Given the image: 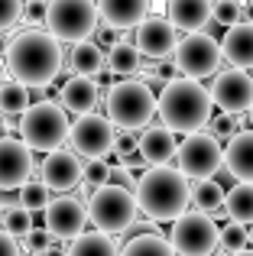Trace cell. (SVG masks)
I'll return each instance as SVG.
<instances>
[{"label":"cell","mask_w":253,"mask_h":256,"mask_svg":"<svg viewBox=\"0 0 253 256\" xmlns=\"http://www.w3.org/2000/svg\"><path fill=\"white\" fill-rule=\"evenodd\" d=\"M166 20L172 23V30H182L185 36L202 32L211 23V4L208 0H172L166 6Z\"/></svg>","instance_id":"cell-20"},{"label":"cell","mask_w":253,"mask_h":256,"mask_svg":"<svg viewBox=\"0 0 253 256\" xmlns=\"http://www.w3.org/2000/svg\"><path fill=\"white\" fill-rule=\"evenodd\" d=\"M20 13H23L20 0H0V32L10 30L13 23H20Z\"/></svg>","instance_id":"cell-39"},{"label":"cell","mask_w":253,"mask_h":256,"mask_svg":"<svg viewBox=\"0 0 253 256\" xmlns=\"http://www.w3.org/2000/svg\"><path fill=\"white\" fill-rule=\"evenodd\" d=\"M108 178H110V162H108V159L82 162V192H84V198H91L98 188H104Z\"/></svg>","instance_id":"cell-31"},{"label":"cell","mask_w":253,"mask_h":256,"mask_svg":"<svg viewBox=\"0 0 253 256\" xmlns=\"http://www.w3.org/2000/svg\"><path fill=\"white\" fill-rule=\"evenodd\" d=\"M130 152H136V133H117L114 136V156L124 159Z\"/></svg>","instance_id":"cell-40"},{"label":"cell","mask_w":253,"mask_h":256,"mask_svg":"<svg viewBox=\"0 0 253 256\" xmlns=\"http://www.w3.org/2000/svg\"><path fill=\"white\" fill-rule=\"evenodd\" d=\"M46 227L52 240H75L84 234V224H88V211H84V201L75 198V194H58V198L49 201L46 208Z\"/></svg>","instance_id":"cell-13"},{"label":"cell","mask_w":253,"mask_h":256,"mask_svg":"<svg viewBox=\"0 0 253 256\" xmlns=\"http://www.w3.org/2000/svg\"><path fill=\"white\" fill-rule=\"evenodd\" d=\"M32 104L30 88L16 84V82H4L0 84V117H23Z\"/></svg>","instance_id":"cell-27"},{"label":"cell","mask_w":253,"mask_h":256,"mask_svg":"<svg viewBox=\"0 0 253 256\" xmlns=\"http://www.w3.org/2000/svg\"><path fill=\"white\" fill-rule=\"evenodd\" d=\"M6 82V68H4V65H0V84H4Z\"/></svg>","instance_id":"cell-46"},{"label":"cell","mask_w":253,"mask_h":256,"mask_svg":"<svg viewBox=\"0 0 253 256\" xmlns=\"http://www.w3.org/2000/svg\"><path fill=\"white\" fill-rule=\"evenodd\" d=\"M49 246H52V237L42 230V227H32V230L23 237V246H20V253L26 250L30 256H42L46 250H49Z\"/></svg>","instance_id":"cell-35"},{"label":"cell","mask_w":253,"mask_h":256,"mask_svg":"<svg viewBox=\"0 0 253 256\" xmlns=\"http://www.w3.org/2000/svg\"><path fill=\"white\" fill-rule=\"evenodd\" d=\"M211 98L208 88L202 82H188V78H176V82L162 84V94L156 98V114L166 130L176 136V133H202V126H208L211 120Z\"/></svg>","instance_id":"cell-3"},{"label":"cell","mask_w":253,"mask_h":256,"mask_svg":"<svg viewBox=\"0 0 253 256\" xmlns=\"http://www.w3.org/2000/svg\"><path fill=\"white\" fill-rule=\"evenodd\" d=\"M221 58H228V62L234 65V72H250L253 68V23H237L224 32Z\"/></svg>","instance_id":"cell-21"},{"label":"cell","mask_w":253,"mask_h":256,"mask_svg":"<svg viewBox=\"0 0 253 256\" xmlns=\"http://www.w3.org/2000/svg\"><path fill=\"white\" fill-rule=\"evenodd\" d=\"M46 6L42 0H30V4H23V13H20V20H23L30 30H36V26H46Z\"/></svg>","instance_id":"cell-37"},{"label":"cell","mask_w":253,"mask_h":256,"mask_svg":"<svg viewBox=\"0 0 253 256\" xmlns=\"http://www.w3.org/2000/svg\"><path fill=\"white\" fill-rule=\"evenodd\" d=\"M211 126V136L221 143V140H234L237 136V126H234V117H228V114H218V117L208 120Z\"/></svg>","instance_id":"cell-36"},{"label":"cell","mask_w":253,"mask_h":256,"mask_svg":"<svg viewBox=\"0 0 253 256\" xmlns=\"http://www.w3.org/2000/svg\"><path fill=\"white\" fill-rule=\"evenodd\" d=\"M247 240H250V250H253V227L247 230Z\"/></svg>","instance_id":"cell-47"},{"label":"cell","mask_w":253,"mask_h":256,"mask_svg":"<svg viewBox=\"0 0 253 256\" xmlns=\"http://www.w3.org/2000/svg\"><path fill=\"white\" fill-rule=\"evenodd\" d=\"M0 256H20V244L0 230Z\"/></svg>","instance_id":"cell-42"},{"label":"cell","mask_w":253,"mask_h":256,"mask_svg":"<svg viewBox=\"0 0 253 256\" xmlns=\"http://www.w3.org/2000/svg\"><path fill=\"white\" fill-rule=\"evenodd\" d=\"M108 185H117V188H126V192H133V172H126L124 166H110V178H108Z\"/></svg>","instance_id":"cell-41"},{"label":"cell","mask_w":253,"mask_h":256,"mask_svg":"<svg viewBox=\"0 0 253 256\" xmlns=\"http://www.w3.org/2000/svg\"><path fill=\"white\" fill-rule=\"evenodd\" d=\"M208 98H211V107H218L228 117L247 114L253 107V78L247 72H234V68L218 72L208 88Z\"/></svg>","instance_id":"cell-12"},{"label":"cell","mask_w":253,"mask_h":256,"mask_svg":"<svg viewBox=\"0 0 253 256\" xmlns=\"http://www.w3.org/2000/svg\"><path fill=\"white\" fill-rule=\"evenodd\" d=\"M104 68H108L110 75H120L126 82L130 75H140V72H143V58L133 49V42H117L114 49L104 56Z\"/></svg>","instance_id":"cell-26"},{"label":"cell","mask_w":253,"mask_h":256,"mask_svg":"<svg viewBox=\"0 0 253 256\" xmlns=\"http://www.w3.org/2000/svg\"><path fill=\"white\" fill-rule=\"evenodd\" d=\"M104 107H108V120L117 133H136L146 130L150 120L156 117V94L140 78H126V82H114L108 88Z\"/></svg>","instance_id":"cell-4"},{"label":"cell","mask_w":253,"mask_h":256,"mask_svg":"<svg viewBox=\"0 0 253 256\" xmlns=\"http://www.w3.org/2000/svg\"><path fill=\"white\" fill-rule=\"evenodd\" d=\"M91 42H94L98 49H101L104 56H108V52L114 49L117 42H124V39H120V32H117V30H110V26H98V30H94V36H91Z\"/></svg>","instance_id":"cell-38"},{"label":"cell","mask_w":253,"mask_h":256,"mask_svg":"<svg viewBox=\"0 0 253 256\" xmlns=\"http://www.w3.org/2000/svg\"><path fill=\"white\" fill-rule=\"evenodd\" d=\"M120 256H176L166 237H130L120 246Z\"/></svg>","instance_id":"cell-30"},{"label":"cell","mask_w":253,"mask_h":256,"mask_svg":"<svg viewBox=\"0 0 253 256\" xmlns=\"http://www.w3.org/2000/svg\"><path fill=\"white\" fill-rule=\"evenodd\" d=\"M49 201H52V192L42 185L39 178H30L23 188L16 192V204L23 208V211H30V214H36V211H46L49 208Z\"/></svg>","instance_id":"cell-29"},{"label":"cell","mask_w":253,"mask_h":256,"mask_svg":"<svg viewBox=\"0 0 253 256\" xmlns=\"http://www.w3.org/2000/svg\"><path fill=\"white\" fill-rule=\"evenodd\" d=\"M176 162H178V175L185 182H211L218 172L224 169V146L218 143L211 133H192L178 143L176 150Z\"/></svg>","instance_id":"cell-8"},{"label":"cell","mask_w":253,"mask_h":256,"mask_svg":"<svg viewBox=\"0 0 253 256\" xmlns=\"http://www.w3.org/2000/svg\"><path fill=\"white\" fill-rule=\"evenodd\" d=\"M224 169L237 182L253 185V130H244L234 140H228V146H224Z\"/></svg>","instance_id":"cell-22"},{"label":"cell","mask_w":253,"mask_h":256,"mask_svg":"<svg viewBox=\"0 0 253 256\" xmlns=\"http://www.w3.org/2000/svg\"><path fill=\"white\" fill-rule=\"evenodd\" d=\"M114 136L117 130L110 126V120L104 114H84L75 124L68 126V143L72 152L78 159L84 156V162H94V159H108L114 152Z\"/></svg>","instance_id":"cell-11"},{"label":"cell","mask_w":253,"mask_h":256,"mask_svg":"<svg viewBox=\"0 0 253 256\" xmlns=\"http://www.w3.org/2000/svg\"><path fill=\"white\" fill-rule=\"evenodd\" d=\"M6 42H10V39H6L4 32H0V56H4V52H6Z\"/></svg>","instance_id":"cell-44"},{"label":"cell","mask_w":253,"mask_h":256,"mask_svg":"<svg viewBox=\"0 0 253 256\" xmlns=\"http://www.w3.org/2000/svg\"><path fill=\"white\" fill-rule=\"evenodd\" d=\"M68 114L56 104V100H39L30 104V110L20 117V143L30 152H58L68 143Z\"/></svg>","instance_id":"cell-5"},{"label":"cell","mask_w":253,"mask_h":256,"mask_svg":"<svg viewBox=\"0 0 253 256\" xmlns=\"http://www.w3.org/2000/svg\"><path fill=\"white\" fill-rule=\"evenodd\" d=\"M192 201H195L198 214H221L224 211V188L218 182H195L192 188Z\"/></svg>","instance_id":"cell-28"},{"label":"cell","mask_w":253,"mask_h":256,"mask_svg":"<svg viewBox=\"0 0 253 256\" xmlns=\"http://www.w3.org/2000/svg\"><path fill=\"white\" fill-rule=\"evenodd\" d=\"M0 126H4V120H0Z\"/></svg>","instance_id":"cell-51"},{"label":"cell","mask_w":253,"mask_h":256,"mask_svg":"<svg viewBox=\"0 0 253 256\" xmlns=\"http://www.w3.org/2000/svg\"><path fill=\"white\" fill-rule=\"evenodd\" d=\"M98 26H101V20H98V6L91 0H52L46 6V32L58 46L88 42Z\"/></svg>","instance_id":"cell-7"},{"label":"cell","mask_w":253,"mask_h":256,"mask_svg":"<svg viewBox=\"0 0 253 256\" xmlns=\"http://www.w3.org/2000/svg\"><path fill=\"white\" fill-rule=\"evenodd\" d=\"M224 211L230 214V224L253 227V185L237 182L230 192H224Z\"/></svg>","instance_id":"cell-24"},{"label":"cell","mask_w":253,"mask_h":256,"mask_svg":"<svg viewBox=\"0 0 253 256\" xmlns=\"http://www.w3.org/2000/svg\"><path fill=\"white\" fill-rule=\"evenodd\" d=\"M84 211H88V220L94 224V230L104 234V237H110V240H117L120 234L130 230V227L136 224V214H140L133 192L117 188V185L98 188V192L88 198Z\"/></svg>","instance_id":"cell-6"},{"label":"cell","mask_w":253,"mask_h":256,"mask_svg":"<svg viewBox=\"0 0 253 256\" xmlns=\"http://www.w3.org/2000/svg\"><path fill=\"white\" fill-rule=\"evenodd\" d=\"M176 46H178V32L172 30V23L166 16H146L143 23L136 26V42H133V49L140 52V58L166 62V58L176 52Z\"/></svg>","instance_id":"cell-15"},{"label":"cell","mask_w":253,"mask_h":256,"mask_svg":"<svg viewBox=\"0 0 253 256\" xmlns=\"http://www.w3.org/2000/svg\"><path fill=\"white\" fill-rule=\"evenodd\" d=\"M237 256H253V250H247V253H237Z\"/></svg>","instance_id":"cell-48"},{"label":"cell","mask_w":253,"mask_h":256,"mask_svg":"<svg viewBox=\"0 0 253 256\" xmlns=\"http://www.w3.org/2000/svg\"><path fill=\"white\" fill-rule=\"evenodd\" d=\"M172 65L188 82L218 75V68H221V42L214 36H208V32H192V36L178 39L176 52H172Z\"/></svg>","instance_id":"cell-9"},{"label":"cell","mask_w":253,"mask_h":256,"mask_svg":"<svg viewBox=\"0 0 253 256\" xmlns=\"http://www.w3.org/2000/svg\"><path fill=\"white\" fill-rule=\"evenodd\" d=\"M65 256H120V246H117V240L98 230H84L82 237H75L65 246Z\"/></svg>","instance_id":"cell-25"},{"label":"cell","mask_w":253,"mask_h":256,"mask_svg":"<svg viewBox=\"0 0 253 256\" xmlns=\"http://www.w3.org/2000/svg\"><path fill=\"white\" fill-rule=\"evenodd\" d=\"M136 150H140V156L146 159L150 169H162V166H169L172 159H176L178 143H176V136H172L166 126L152 124V126H146V130L136 136Z\"/></svg>","instance_id":"cell-17"},{"label":"cell","mask_w":253,"mask_h":256,"mask_svg":"<svg viewBox=\"0 0 253 256\" xmlns=\"http://www.w3.org/2000/svg\"><path fill=\"white\" fill-rule=\"evenodd\" d=\"M218 246H221L228 256H237V253H247L250 250V240H247V227L240 224H228L218 230Z\"/></svg>","instance_id":"cell-33"},{"label":"cell","mask_w":253,"mask_h":256,"mask_svg":"<svg viewBox=\"0 0 253 256\" xmlns=\"http://www.w3.org/2000/svg\"><path fill=\"white\" fill-rule=\"evenodd\" d=\"M32 152L16 136H0V192H20L32 178Z\"/></svg>","instance_id":"cell-14"},{"label":"cell","mask_w":253,"mask_h":256,"mask_svg":"<svg viewBox=\"0 0 253 256\" xmlns=\"http://www.w3.org/2000/svg\"><path fill=\"white\" fill-rule=\"evenodd\" d=\"M98 98H101L98 82H91V78H68V82H62V88H58L56 104L62 107L65 114L84 117V114H94Z\"/></svg>","instance_id":"cell-19"},{"label":"cell","mask_w":253,"mask_h":256,"mask_svg":"<svg viewBox=\"0 0 253 256\" xmlns=\"http://www.w3.org/2000/svg\"><path fill=\"white\" fill-rule=\"evenodd\" d=\"M169 246L176 256H211L218 250V224L214 218L198 211H185L172 224Z\"/></svg>","instance_id":"cell-10"},{"label":"cell","mask_w":253,"mask_h":256,"mask_svg":"<svg viewBox=\"0 0 253 256\" xmlns=\"http://www.w3.org/2000/svg\"><path fill=\"white\" fill-rule=\"evenodd\" d=\"M68 68H72L75 78H91V82H98L101 72H104V52L98 49L91 39L88 42H78L68 56Z\"/></svg>","instance_id":"cell-23"},{"label":"cell","mask_w":253,"mask_h":256,"mask_svg":"<svg viewBox=\"0 0 253 256\" xmlns=\"http://www.w3.org/2000/svg\"><path fill=\"white\" fill-rule=\"evenodd\" d=\"M42 256H65V246H58V244H52L49 250H46Z\"/></svg>","instance_id":"cell-43"},{"label":"cell","mask_w":253,"mask_h":256,"mask_svg":"<svg viewBox=\"0 0 253 256\" xmlns=\"http://www.w3.org/2000/svg\"><path fill=\"white\" fill-rule=\"evenodd\" d=\"M136 211L150 218V224H176L192 204V185L182 178L172 166L162 169H146L136 182Z\"/></svg>","instance_id":"cell-2"},{"label":"cell","mask_w":253,"mask_h":256,"mask_svg":"<svg viewBox=\"0 0 253 256\" xmlns=\"http://www.w3.org/2000/svg\"><path fill=\"white\" fill-rule=\"evenodd\" d=\"M98 6V20L101 26H110V30H136L146 16H150V4L146 0H104Z\"/></svg>","instance_id":"cell-18"},{"label":"cell","mask_w":253,"mask_h":256,"mask_svg":"<svg viewBox=\"0 0 253 256\" xmlns=\"http://www.w3.org/2000/svg\"><path fill=\"white\" fill-rule=\"evenodd\" d=\"M0 224H4V211H0Z\"/></svg>","instance_id":"cell-49"},{"label":"cell","mask_w":253,"mask_h":256,"mask_svg":"<svg viewBox=\"0 0 253 256\" xmlns=\"http://www.w3.org/2000/svg\"><path fill=\"white\" fill-rule=\"evenodd\" d=\"M211 20H214L218 26H237L240 23V4L237 0H218V4H211Z\"/></svg>","instance_id":"cell-34"},{"label":"cell","mask_w":253,"mask_h":256,"mask_svg":"<svg viewBox=\"0 0 253 256\" xmlns=\"http://www.w3.org/2000/svg\"><path fill=\"white\" fill-rule=\"evenodd\" d=\"M6 72L10 82L30 88V91H46L52 82H58V72L65 65L62 46L49 36L46 30H26L6 42Z\"/></svg>","instance_id":"cell-1"},{"label":"cell","mask_w":253,"mask_h":256,"mask_svg":"<svg viewBox=\"0 0 253 256\" xmlns=\"http://www.w3.org/2000/svg\"><path fill=\"white\" fill-rule=\"evenodd\" d=\"M39 182H42L49 192H62L68 194L72 188L82 185V159L68 150L49 152V156L39 162Z\"/></svg>","instance_id":"cell-16"},{"label":"cell","mask_w":253,"mask_h":256,"mask_svg":"<svg viewBox=\"0 0 253 256\" xmlns=\"http://www.w3.org/2000/svg\"><path fill=\"white\" fill-rule=\"evenodd\" d=\"M247 124H250V130H253V107L247 110Z\"/></svg>","instance_id":"cell-45"},{"label":"cell","mask_w":253,"mask_h":256,"mask_svg":"<svg viewBox=\"0 0 253 256\" xmlns=\"http://www.w3.org/2000/svg\"><path fill=\"white\" fill-rule=\"evenodd\" d=\"M0 198H4V192H0Z\"/></svg>","instance_id":"cell-50"},{"label":"cell","mask_w":253,"mask_h":256,"mask_svg":"<svg viewBox=\"0 0 253 256\" xmlns=\"http://www.w3.org/2000/svg\"><path fill=\"white\" fill-rule=\"evenodd\" d=\"M0 230H4L6 237H13V240L20 244V240H23L26 234L32 230V214H30V211H23L20 204L6 208V211H4V224H0Z\"/></svg>","instance_id":"cell-32"}]
</instances>
